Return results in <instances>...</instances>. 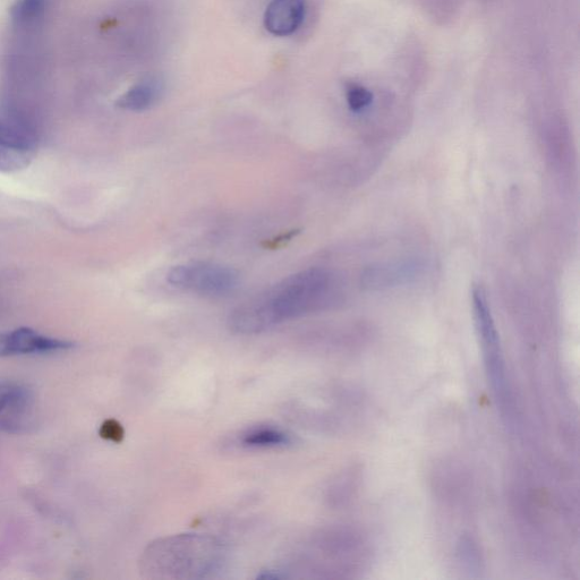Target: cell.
<instances>
[{
  "mask_svg": "<svg viewBox=\"0 0 580 580\" xmlns=\"http://www.w3.org/2000/svg\"><path fill=\"white\" fill-rule=\"evenodd\" d=\"M343 297L339 278L326 269L310 268L285 278L266 293L238 306L229 315L230 330L255 335L278 324L328 310Z\"/></svg>",
  "mask_w": 580,
  "mask_h": 580,
  "instance_id": "cell-1",
  "label": "cell"
},
{
  "mask_svg": "<svg viewBox=\"0 0 580 580\" xmlns=\"http://www.w3.org/2000/svg\"><path fill=\"white\" fill-rule=\"evenodd\" d=\"M224 561L221 545L209 537L179 535L151 544L144 570L157 578H203L216 573Z\"/></svg>",
  "mask_w": 580,
  "mask_h": 580,
  "instance_id": "cell-2",
  "label": "cell"
},
{
  "mask_svg": "<svg viewBox=\"0 0 580 580\" xmlns=\"http://www.w3.org/2000/svg\"><path fill=\"white\" fill-rule=\"evenodd\" d=\"M170 285L204 296H225L238 286L237 272L223 264L190 262L178 264L169 270Z\"/></svg>",
  "mask_w": 580,
  "mask_h": 580,
  "instance_id": "cell-3",
  "label": "cell"
},
{
  "mask_svg": "<svg viewBox=\"0 0 580 580\" xmlns=\"http://www.w3.org/2000/svg\"><path fill=\"white\" fill-rule=\"evenodd\" d=\"M473 311L477 332L481 339L486 369L494 391L499 397L506 395L505 364L501 353L500 339L490 309L488 296L481 286L473 289Z\"/></svg>",
  "mask_w": 580,
  "mask_h": 580,
  "instance_id": "cell-4",
  "label": "cell"
},
{
  "mask_svg": "<svg viewBox=\"0 0 580 580\" xmlns=\"http://www.w3.org/2000/svg\"><path fill=\"white\" fill-rule=\"evenodd\" d=\"M37 421V399L22 383L0 381V431L29 432Z\"/></svg>",
  "mask_w": 580,
  "mask_h": 580,
  "instance_id": "cell-5",
  "label": "cell"
},
{
  "mask_svg": "<svg viewBox=\"0 0 580 580\" xmlns=\"http://www.w3.org/2000/svg\"><path fill=\"white\" fill-rule=\"evenodd\" d=\"M37 155V141L23 126L0 119V173L27 169Z\"/></svg>",
  "mask_w": 580,
  "mask_h": 580,
  "instance_id": "cell-6",
  "label": "cell"
},
{
  "mask_svg": "<svg viewBox=\"0 0 580 580\" xmlns=\"http://www.w3.org/2000/svg\"><path fill=\"white\" fill-rule=\"evenodd\" d=\"M71 341L51 338L30 328H17L0 334V357L67 351Z\"/></svg>",
  "mask_w": 580,
  "mask_h": 580,
  "instance_id": "cell-7",
  "label": "cell"
},
{
  "mask_svg": "<svg viewBox=\"0 0 580 580\" xmlns=\"http://www.w3.org/2000/svg\"><path fill=\"white\" fill-rule=\"evenodd\" d=\"M305 0H272L264 14V27L276 37L292 36L304 22Z\"/></svg>",
  "mask_w": 580,
  "mask_h": 580,
  "instance_id": "cell-8",
  "label": "cell"
},
{
  "mask_svg": "<svg viewBox=\"0 0 580 580\" xmlns=\"http://www.w3.org/2000/svg\"><path fill=\"white\" fill-rule=\"evenodd\" d=\"M165 83L157 76H150L127 90L116 101V106L127 112H145L156 106L164 97Z\"/></svg>",
  "mask_w": 580,
  "mask_h": 580,
  "instance_id": "cell-9",
  "label": "cell"
},
{
  "mask_svg": "<svg viewBox=\"0 0 580 580\" xmlns=\"http://www.w3.org/2000/svg\"><path fill=\"white\" fill-rule=\"evenodd\" d=\"M292 442L290 435L274 428H259L243 435L242 446L246 448L285 447Z\"/></svg>",
  "mask_w": 580,
  "mask_h": 580,
  "instance_id": "cell-10",
  "label": "cell"
},
{
  "mask_svg": "<svg viewBox=\"0 0 580 580\" xmlns=\"http://www.w3.org/2000/svg\"><path fill=\"white\" fill-rule=\"evenodd\" d=\"M419 269L412 264H404V266H388L374 268L366 274L365 284L371 287H385L400 283V280L411 278L415 274V270Z\"/></svg>",
  "mask_w": 580,
  "mask_h": 580,
  "instance_id": "cell-11",
  "label": "cell"
},
{
  "mask_svg": "<svg viewBox=\"0 0 580 580\" xmlns=\"http://www.w3.org/2000/svg\"><path fill=\"white\" fill-rule=\"evenodd\" d=\"M374 96L371 90L358 83L346 85V100L353 113H362L372 105Z\"/></svg>",
  "mask_w": 580,
  "mask_h": 580,
  "instance_id": "cell-12",
  "label": "cell"
},
{
  "mask_svg": "<svg viewBox=\"0 0 580 580\" xmlns=\"http://www.w3.org/2000/svg\"><path fill=\"white\" fill-rule=\"evenodd\" d=\"M45 0H20L13 10V17L19 23H32L37 21L44 13Z\"/></svg>",
  "mask_w": 580,
  "mask_h": 580,
  "instance_id": "cell-13",
  "label": "cell"
},
{
  "mask_svg": "<svg viewBox=\"0 0 580 580\" xmlns=\"http://www.w3.org/2000/svg\"><path fill=\"white\" fill-rule=\"evenodd\" d=\"M100 433L102 437L114 441H118L123 435L121 426H119L115 421H107L102 425Z\"/></svg>",
  "mask_w": 580,
  "mask_h": 580,
  "instance_id": "cell-14",
  "label": "cell"
}]
</instances>
